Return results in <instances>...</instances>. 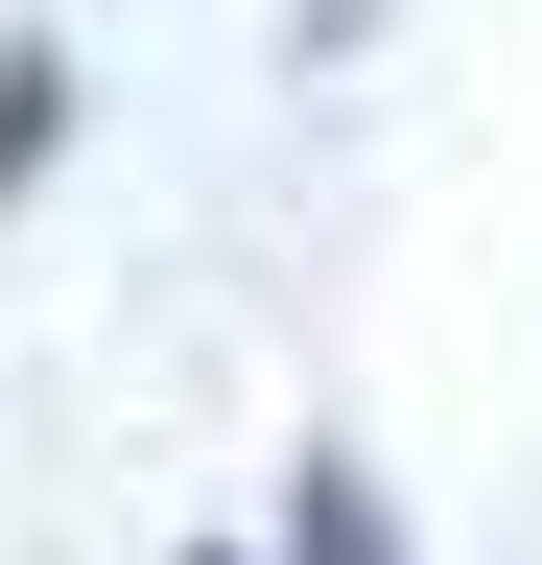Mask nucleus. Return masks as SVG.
<instances>
[{
    "mask_svg": "<svg viewBox=\"0 0 542 565\" xmlns=\"http://www.w3.org/2000/svg\"><path fill=\"white\" fill-rule=\"evenodd\" d=\"M47 118H72V71H47V47H0V189L47 166Z\"/></svg>",
    "mask_w": 542,
    "mask_h": 565,
    "instance_id": "obj_2",
    "label": "nucleus"
},
{
    "mask_svg": "<svg viewBox=\"0 0 542 565\" xmlns=\"http://www.w3.org/2000/svg\"><path fill=\"white\" fill-rule=\"evenodd\" d=\"M284 565H401V519H378V471H330V448H307V494H284Z\"/></svg>",
    "mask_w": 542,
    "mask_h": 565,
    "instance_id": "obj_1",
    "label": "nucleus"
}]
</instances>
